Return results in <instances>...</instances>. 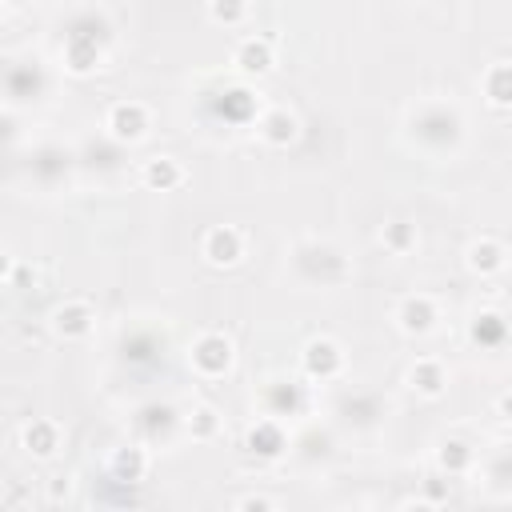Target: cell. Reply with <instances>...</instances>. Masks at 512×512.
<instances>
[{"label":"cell","instance_id":"1","mask_svg":"<svg viewBox=\"0 0 512 512\" xmlns=\"http://www.w3.org/2000/svg\"><path fill=\"white\" fill-rule=\"evenodd\" d=\"M188 360H192V368H196L200 376L216 380V376H224V372L232 368L236 352H232V340H228L224 332H200V336L192 340V348H188Z\"/></svg>","mask_w":512,"mask_h":512},{"label":"cell","instance_id":"2","mask_svg":"<svg viewBox=\"0 0 512 512\" xmlns=\"http://www.w3.org/2000/svg\"><path fill=\"white\" fill-rule=\"evenodd\" d=\"M104 128L112 132V140H120V144H136V140H144V136H148L152 116H148V108H144L140 100H120V104H112V108H108Z\"/></svg>","mask_w":512,"mask_h":512},{"label":"cell","instance_id":"3","mask_svg":"<svg viewBox=\"0 0 512 512\" xmlns=\"http://www.w3.org/2000/svg\"><path fill=\"white\" fill-rule=\"evenodd\" d=\"M300 368H304L308 380H332V376H340V368H344V352H340L336 340L316 336V340H308V344L300 348Z\"/></svg>","mask_w":512,"mask_h":512},{"label":"cell","instance_id":"4","mask_svg":"<svg viewBox=\"0 0 512 512\" xmlns=\"http://www.w3.org/2000/svg\"><path fill=\"white\" fill-rule=\"evenodd\" d=\"M200 252H204V260H208L212 268H232V264H240V256H244V232L232 228V224H216V228L204 232Z\"/></svg>","mask_w":512,"mask_h":512},{"label":"cell","instance_id":"5","mask_svg":"<svg viewBox=\"0 0 512 512\" xmlns=\"http://www.w3.org/2000/svg\"><path fill=\"white\" fill-rule=\"evenodd\" d=\"M396 320H400V328L408 336H428L436 328V320H440V308H436V300L428 292H412V296L400 300Z\"/></svg>","mask_w":512,"mask_h":512},{"label":"cell","instance_id":"6","mask_svg":"<svg viewBox=\"0 0 512 512\" xmlns=\"http://www.w3.org/2000/svg\"><path fill=\"white\" fill-rule=\"evenodd\" d=\"M96 328V312L88 300H64L56 312H52V332L60 340H84L88 332Z\"/></svg>","mask_w":512,"mask_h":512},{"label":"cell","instance_id":"7","mask_svg":"<svg viewBox=\"0 0 512 512\" xmlns=\"http://www.w3.org/2000/svg\"><path fill=\"white\" fill-rule=\"evenodd\" d=\"M232 64H236L244 76H268L272 64H276L272 40H268V36H244V40L232 48Z\"/></svg>","mask_w":512,"mask_h":512},{"label":"cell","instance_id":"8","mask_svg":"<svg viewBox=\"0 0 512 512\" xmlns=\"http://www.w3.org/2000/svg\"><path fill=\"white\" fill-rule=\"evenodd\" d=\"M464 264H468V272H476V276H496V272L508 264V248H504L500 240H492V236H480V240L468 244Z\"/></svg>","mask_w":512,"mask_h":512},{"label":"cell","instance_id":"9","mask_svg":"<svg viewBox=\"0 0 512 512\" xmlns=\"http://www.w3.org/2000/svg\"><path fill=\"white\" fill-rule=\"evenodd\" d=\"M260 140L264 144H272V148H284V144H292L296 140V132H300V120L288 112V108H268L264 116H260Z\"/></svg>","mask_w":512,"mask_h":512},{"label":"cell","instance_id":"10","mask_svg":"<svg viewBox=\"0 0 512 512\" xmlns=\"http://www.w3.org/2000/svg\"><path fill=\"white\" fill-rule=\"evenodd\" d=\"M140 180H144V188H152V192H168V188L184 184V168H180L176 156H148L144 168H140Z\"/></svg>","mask_w":512,"mask_h":512},{"label":"cell","instance_id":"11","mask_svg":"<svg viewBox=\"0 0 512 512\" xmlns=\"http://www.w3.org/2000/svg\"><path fill=\"white\" fill-rule=\"evenodd\" d=\"M244 444H248L256 456H264V460H276V456L284 452V428H280V420H256V424L248 428Z\"/></svg>","mask_w":512,"mask_h":512},{"label":"cell","instance_id":"12","mask_svg":"<svg viewBox=\"0 0 512 512\" xmlns=\"http://www.w3.org/2000/svg\"><path fill=\"white\" fill-rule=\"evenodd\" d=\"M408 384L420 392V396H440L444 392V384H448V372H444V364L440 360H432V356H424V360H416L412 368H408Z\"/></svg>","mask_w":512,"mask_h":512},{"label":"cell","instance_id":"13","mask_svg":"<svg viewBox=\"0 0 512 512\" xmlns=\"http://www.w3.org/2000/svg\"><path fill=\"white\" fill-rule=\"evenodd\" d=\"M64 64H68L72 76L96 72V68H100V48H96V40H84L80 32H72V36H68V48H64Z\"/></svg>","mask_w":512,"mask_h":512},{"label":"cell","instance_id":"14","mask_svg":"<svg viewBox=\"0 0 512 512\" xmlns=\"http://www.w3.org/2000/svg\"><path fill=\"white\" fill-rule=\"evenodd\" d=\"M20 440H24V448H28L36 460H48V456L60 448V428H56L52 420H32V424H24Z\"/></svg>","mask_w":512,"mask_h":512},{"label":"cell","instance_id":"15","mask_svg":"<svg viewBox=\"0 0 512 512\" xmlns=\"http://www.w3.org/2000/svg\"><path fill=\"white\" fill-rule=\"evenodd\" d=\"M108 472H112L116 480L136 484V480L148 476V452H144V448H116V452L108 456Z\"/></svg>","mask_w":512,"mask_h":512},{"label":"cell","instance_id":"16","mask_svg":"<svg viewBox=\"0 0 512 512\" xmlns=\"http://www.w3.org/2000/svg\"><path fill=\"white\" fill-rule=\"evenodd\" d=\"M484 96L492 108H512V64H492L484 72Z\"/></svg>","mask_w":512,"mask_h":512},{"label":"cell","instance_id":"17","mask_svg":"<svg viewBox=\"0 0 512 512\" xmlns=\"http://www.w3.org/2000/svg\"><path fill=\"white\" fill-rule=\"evenodd\" d=\"M436 464H440L448 476H460V472H468V464H472V448H468L464 440H444V444L436 448Z\"/></svg>","mask_w":512,"mask_h":512},{"label":"cell","instance_id":"18","mask_svg":"<svg viewBox=\"0 0 512 512\" xmlns=\"http://www.w3.org/2000/svg\"><path fill=\"white\" fill-rule=\"evenodd\" d=\"M380 240H384V248H388V252L404 256V252H412V248H416V228H412L408 220H392V224H384Z\"/></svg>","mask_w":512,"mask_h":512},{"label":"cell","instance_id":"19","mask_svg":"<svg viewBox=\"0 0 512 512\" xmlns=\"http://www.w3.org/2000/svg\"><path fill=\"white\" fill-rule=\"evenodd\" d=\"M184 424H188V436H192V440H212V436L220 432V416H216V408H208V404L192 408V416H188Z\"/></svg>","mask_w":512,"mask_h":512},{"label":"cell","instance_id":"20","mask_svg":"<svg viewBox=\"0 0 512 512\" xmlns=\"http://www.w3.org/2000/svg\"><path fill=\"white\" fill-rule=\"evenodd\" d=\"M472 340H476V344H500V340H504V316L480 312V316L472 320Z\"/></svg>","mask_w":512,"mask_h":512},{"label":"cell","instance_id":"21","mask_svg":"<svg viewBox=\"0 0 512 512\" xmlns=\"http://www.w3.org/2000/svg\"><path fill=\"white\" fill-rule=\"evenodd\" d=\"M208 16L216 20V24H240L244 16H248V0H208Z\"/></svg>","mask_w":512,"mask_h":512},{"label":"cell","instance_id":"22","mask_svg":"<svg viewBox=\"0 0 512 512\" xmlns=\"http://www.w3.org/2000/svg\"><path fill=\"white\" fill-rule=\"evenodd\" d=\"M300 404H304V396H300L296 384H276V388H268V408H276V416L296 412Z\"/></svg>","mask_w":512,"mask_h":512},{"label":"cell","instance_id":"23","mask_svg":"<svg viewBox=\"0 0 512 512\" xmlns=\"http://www.w3.org/2000/svg\"><path fill=\"white\" fill-rule=\"evenodd\" d=\"M240 508H244V512H252V508H272V500H268V496H244Z\"/></svg>","mask_w":512,"mask_h":512},{"label":"cell","instance_id":"24","mask_svg":"<svg viewBox=\"0 0 512 512\" xmlns=\"http://www.w3.org/2000/svg\"><path fill=\"white\" fill-rule=\"evenodd\" d=\"M496 412H500V416H504V420L512 424V392H504V396L496 400Z\"/></svg>","mask_w":512,"mask_h":512}]
</instances>
